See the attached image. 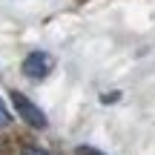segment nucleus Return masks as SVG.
<instances>
[{
  "label": "nucleus",
  "mask_w": 155,
  "mask_h": 155,
  "mask_svg": "<svg viewBox=\"0 0 155 155\" xmlns=\"http://www.w3.org/2000/svg\"><path fill=\"white\" fill-rule=\"evenodd\" d=\"M52 69H55V58H52L49 52H32V55H26V61H23V75H26L29 81H43Z\"/></svg>",
  "instance_id": "f257e3e1"
},
{
  "label": "nucleus",
  "mask_w": 155,
  "mask_h": 155,
  "mask_svg": "<svg viewBox=\"0 0 155 155\" xmlns=\"http://www.w3.org/2000/svg\"><path fill=\"white\" fill-rule=\"evenodd\" d=\"M12 101H15L17 115H20L23 121L29 124V127H35V129H43V127H46V115H43V109H38V106H35L23 92H12Z\"/></svg>",
  "instance_id": "f03ea898"
},
{
  "label": "nucleus",
  "mask_w": 155,
  "mask_h": 155,
  "mask_svg": "<svg viewBox=\"0 0 155 155\" xmlns=\"http://www.w3.org/2000/svg\"><path fill=\"white\" fill-rule=\"evenodd\" d=\"M12 124V112H9V106L3 104V98H0V127H9Z\"/></svg>",
  "instance_id": "7ed1b4c3"
},
{
  "label": "nucleus",
  "mask_w": 155,
  "mask_h": 155,
  "mask_svg": "<svg viewBox=\"0 0 155 155\" xmlns=\"http://www.w3.org/2000/svg\"><path fill=\"white\" fill-rule=\"evenodd\" d=\"M75 155H104L101 150H95V147H78Z\"/></svg>",
  "instance_id": "20e7f679"
},
{
  "label": "nucleus",
  "mask_w": 155,
  "mask_h": 155,
  "mask_svg": "<svg viewBox=\"0 0 155 155\" xmlns=\"http://www.w3.org/2000/svg\"><path fill=\"white\" fill-rule=\"evenodd\" d=\"M23 155H49V152H46V150H38V147H26Z\"/></svg>",
  "instance_id": "39448f33"
}]
</instances>
